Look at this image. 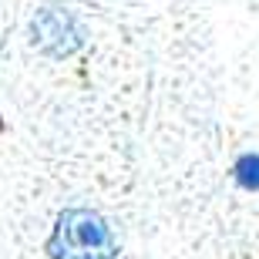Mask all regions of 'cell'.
<instances>
[{
  "label": "cell",
  "mask_w": 259,
  "mask_h": 259,
  "mask_svg": "<svg viewBox=\"0 0 259 259\" xmlns=\"http://www.w3.org/2000/svg\"><path fill=\"white\" fill-rule=\"evenodd\" d=\"M51 259H118V239L95 209H64L48 239Z\"/></svg>",
  "instance_id": "1"
},
{
  "label": "cell",
  "mask_w": 259,
  "mask_h": 259,
  "mask_svg": "<svg viewBox=\"0 0 259 259\" xmlns=\"http://www.w3.org/2000/svg\"><path fill=\"white\" fill-rule=\"evenodd\" d=\"M30 44L48 58H71L84 48V27L67 7L48 4L30 17Z\"/></svg>",
  "instance_id": "2"
},
{
  "label": "cell",
  "mask_w": 259,
  "mask_h": 259,
  "mask_svg": "<svg viewBox=\"0 0 259 259\" xmlns=\"http://www.w3.org/2000/svg\"><path fill=\"white\" fill-rule=\"evenodd\" d=\"M232 179H236V185L246 189V192H259V155L256 152L239 155L236 165H232Z\"/></svg>",
  "instance_id": "3"
}]
</instances>
